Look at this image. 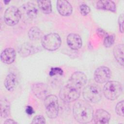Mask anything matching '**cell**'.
<instances>
[{"instance_id":"20","label":"cell","mask_w":124,"mask_h":124,"mask_svg":"<svg viewBox=\"0 0 124 124\" xmlns=\"http://www.w3.org/2000/svg\"><path fill=\"white\" fill-rule=\"evenodd\" d=\"M38 5L41 11L45 14H49L52 12V5L50 0H38Z\"/></svg>"},{"instance_id":"28","label":"cell","mask_w":124,"mask_h":124,"mask_svg":"<svg viewBox=\"0 0 124 124\" xmlns=\"http://www.w3.org/2000/svg\"><path fill=\"white\" fill-rule=\"evenodd\" d=\"M96 33H97V35L100 38H105L106 37H107L108 35V33L105 31H104V30H103L101 28H98L96 30Z\"/></svg>"},{"instance_id":"29","label":"cell","mask_w":124,"mask_h":124,"mask_svg":"<svg viewBox=\"0 0 124 124\" xmlns=\"http://www.w3.org/2000/svg\"><path fill=\"white\" fill-rule=\"evenodd\" d=\"M26 112L29 115H32L34 113V110L31 107L27 106L26 108Z\"/></svg>"},{"instance_id":"25","label":"cell","mask_w":124,"mask_h":124,"mask_svg":"<svg viewBox=\"0 0 124 124\" xmlns=\"http://www.w3.org/2000/svg\"><path fill=\"white\" fill-rule=\"evenodd\" d=\"M49 75L53 76L55 75H62L63 74L62 70L59 67H52L49 71Z\"/></svg>"},{"instance_id":"5","label":"cell","mask_w":124,"mask_h":124,"mask_svg":"<svg viewBox=\"0 0 124 124\" xmlns=\"http://www.w3.org/2000/svg\"><path fill=\"white\" fill-rule=\"evenodd\" d=\"M62 43L60 35L56 33H50L43 37L41 39L43 47L50 51H53L58 49Z\"/></svg>"},{"instance_id":"9","label":"cell","mask_w":124,"mask_h":124,"mask_svg":"<svg viewBox=\"0 0 124 124\" xmlns=\"http://www.w3.org/2000/svg\"><path fill=\"white\" fill-rule=\"evenodd\" d=\"M111 77V71L109 68L102 66L98 67L94 73V79L99 84L106 83Z\"/></svg>"},{"instance_id":"13","label":"cell","mask_w":124,"mask_h":124,"mask_svg":"<svg viewBox=\"0 0 124 124\" xmlns=\"http://www.w3.org/2000/svg\"><path fill=\"white\" fill-rule=\"evenodd\" d=\"M57 9L62 16H67L71 15L73 8L71 4L67 0H59L57 1Z\"/></svg>"},{"instance_id":"10","label":"cell","mask_w":124,"mask_h":124,"mask_svg":"<svg viewBox=\"0 0 124 124\" xmlns=\"http://www.w3.org/2000/svg\"><path fill=\"white\" fill-rule=\"evenodd\" d=\"M87 80V76L83 72L77 71L71 75L68 84L80 89L81 87L86 84Z\"/></svg>"},{"instance_id":"12","label":"cell","mask_w":124,"mask_h":124,"mask_svg":"<svg viewBox=\"0 0 124 124\" xmlns=\"http://www.w3.org/2000/svg\"><path fill=\"white\" fill-rule=\"evenodd\" d=\"M110 119V114L106 110L98 109L93 113V120L95 124H108Z\"/></svg>"},{"instance_id":"17","label":"cell","mask_w":124,"mask_h":124,"mask_svg":"<svg viewBox=\"0 0 124 124\" xmlns=\"http://www.w3.org/2000/svg\"><path fill=\"white\" fill-rule=\"evenodd\" d=\"M96 7L99 9L108 10L113 13H115L116 10L115 3L109 0H98L96 3Z\"/></svg>"},{"instance_id":"11","label":"cell","mask_w":124,"mask_h":124,"mask_svg":"<svg viewBox=\"0 0 124 124\" xmlns=\"http://www.w3.org/2000/svg\"><path fill=\"white\" fill-rule=\"evenodd\" d=\"M31 90L34 95L38 98L44 100L48 93L47 85L43 83H35L32 85Z\"/></svg>"},{"instance_id":"30","label":"cell","mask_w":124,"mask_h":124,"mask_svg":"<svg viewBox=\"0 0 124 124\" xmlns=\"http://www.w3.org/2000/svg\"><path fill=\"white\" fill-rule=\"evenodd\" d=\"M4 124H17V123L11 119H7L4 123Z\"/></svg>"},{"instance_id":"3","label":"cell","mask_w":124,"mask_h":124,"mask_svg":"<svg viewBox=\"0 0 124 124\" xmlns=\"http://www.w3.org/2000/svg\"><path fill=\"white\" fill-rule=\"evenodd\" d=\"M82 95L85 100L88 102L95 103L98 102L102 98L101 88L97 85L91 84L84 88Z\"/></svg>"},{"instance_id":"21","label":"cell","mask_w":124,"mask_h":124,"mask_svg":"<svg viewBox=\"0 0 124 124\" xmlns=\"http://www.w3.org/2000/svg\"><path fill=\"white\" fill-rule=\"evenodd\" d=\"M42 32L41 30L37 27H32L28 32L29 38L32 41L37 40L42 38Z\"/></svg>"},{"instance_id":"4","label":"cell","mask_w":124,"mask_h":124,"mask_svg":"<svg viewBox=\"0 0 124 124\" xmlns=\"http://www.w3.org/2000/svg\"><path fill=\"white\" fill-rule=\"evenodd\" d=\"M80 95V89L69 84L64 86L60 91V99L65 103H71L77 100Z\"/></svg>"},{"instance_id":"18","label":"cell","mask_w":124,"mask_h":124,"mask_svg":"<svg viewBox=\"0 0 124 124\" xmlns=\"http://www.w3.org/2000/svg\"><path fill=\"white\" fill-rule=\"evenodd\" d=\"M113 55L117 62L122 66L124 65V45H116L113 49Z\"/></svg>"},{"instance_id":"1","label":"cell","mask_w":124,"mask_h":124,"mask_svg":"<svg viewBox=\"0 0 124 124\" xmlns=\"http://www.w3.org/2000/svg\"><path fill=\"white\" fill-rule=\"evenodd\" d=\"M93 107L86 100H78L73 106L74 117L79 123L87 124L91 122L93 120Z\"/></svg>"},{"instance_id":"27","label":"cell","mask_w":124,"mask_h":124,"mask_svg":"<svg viewBox=\"0 0 124 124\" xmlns=\"http://www.w3.org/2000/svg\"><path fill=\"white\" fill-rule=\"evenodd\" d=\"M118 24L119 26V29L121 32H124V14L120 15L118 18Z\"/></svg>"},{"instance_id":"2","label":"cell","mask_w":124,"mask_h":124,"mask_svg":"<svg viewBox=\"0 0 124 124\" xmlns=\"http://www.w3.org/2000/svg\"><path fill=\"white\" fill-rule=\"evenodd\" d=\"M122 85L117 81H107L103 87L105 96L110 100L116 99L122 94Z\"/></svg>"},{"instance_id":"8","label":"cell","mask_w":124,"mask_h":124,"mask_svg":"<svg viewBox=\"0 0 124 124\" xmlns=\"http://www.w3.org/2000/svg\"><path fill=\"white\" fill-rule=\"evenodd\" d=\"M21 18L19 9L16 6H10L5 11L4 20L5 23L8 26H13L16 25Z\"/></svg>"},{"instance_id":"15","label":"cell","mask_w":124,"mask_h":124,"mask_svg":"<svg viewBox=\"0 0 124 124\" xmlns=\"http://www.w3.org/2000/svg\"><path fill=\"white\" fill-rule=\"evenodd\" d=\"M16 53L15 49L12 47H9L4 49L0 54V60L2 62L6 64L13 63L16 58Z\"/></svg>"},{"instance_id":"26","label":"cell","mask_w":124,"mask_h":124,"mask_svg":"<svg viewBox=\"0 0 124 124\" xmlns=\"http://www.w3.org/2000/svg\"><path fill=\"white\" fill-rule=\"evenodd\" d=\"M31 123L43 124L46 123V120L42 115H36L33 118Z\"/></svg>"},{"instance_id":"22","label":"cell","mask_w":124,"mask_h":124,"mask_svg":"<svg viewBox=\"0 0 124 124\" xmlns=\"http://www.w3.org/2000/svg\"><path fill=\"white\" fill-rule=\"evenodd\" d=\"M115 36L114 34L108 35L104 38V45L106 47H109L113 45L115 41Z\"/></svg>"},{"instance_id":"24","label":"cell","mask_w":124,"mask_h":124,"mask_svg":"<svg viewBox=\"0 0 124 124\" xmlns=\"http://www.w3.org/2000/svg\"><path fill=\"white\" fill-rule=\"evenodd\" d=\"M79 9H80V14L83 16H87L91 11L90 7L85 4H82L80 5L79 7Z\"/></svg>"},{"instance_id":"6","label":"cell","mask_w":124,"mask_h":124,"mask_svg":"<svg viewBox=\"0 0 124 124\" xmlns=\"http://www.w3.org/2000/svg\"><path fill=\"white\" fill-rule=\"evenodd\" d=\"M44 100L46 114L50 119L56 118L59 112V103L57 97L54 94L47 95Z\"/></svg>"},{"instance_id":"7","label":"cell","mask_w":124,"mask_h":124,"mask_svg":"<svg viewBox=\"0 0 124 124\" xmlns=\"http://www.w3.org/2000/svg\"><path fill=\"white\" fill-rule=\"evenodd\" d=\"M21 18L29 22L35 19L38 15V9L32 2H28L23 4L19 8Z\"/></svg>"},{"instance_id":"14","label":"cell","mask_w":124,"mask_h":124,"mask_svg":"<svg viewBox=\"0 0 124 124\" xmlns=\"http://www.w3.org/2000/svg\"><path fill=\"white\" fill-rule=\"evenodd\" d=\"M67 44L73 50H78L81 48L82 44L81 37L76 33H70L68 35L66 39Z\"/></svg>"},{"instance_id":"16","label":"cell","mask_w":124,"mask_h":124,"mask_svg":"<svg viewBox=\"0 0 124 124\" xmlns=\"http://www.w3.org/2000/svg\"><path fill=\"white\" fill-rule=\"evenodd\" d=\"M17 84V78L14 73H9L6 77L4 84L6 89L9 92H13Z\"/></svg>"},{"instance_id":"19","label":"cell","mask_w":124,"mask_h":124,"mask_svg":"<svg viewBox=\"0 0 124 124\" xmlns=\"http://www.w3.org/2000/svg\"><path fill=\"white\" fill-rule=\"evenodd\" d=\"M0 116L5 118L10 114V104L9 101L5 98H2L0 101Z\"/></svg>"},{"instance_id":"31","label":"cell","mask_w":124,"mask_h":124,"mask_svg":"<svg viewBox=\"0 0 124 124\" xmlns=\"http://www.w3.org/2000/svg\"><path fill=\"white\" fill-rule=\"evenodd\" d=\"M10 0H4V1H3L4 3H5V4H8V3L10 2Z\"/></svg>"},{"instance_id":"23","label":"cell","mask_w":124,"mask_h":124,"mask_svg":"<svg viewBox=\"0 0 124 124\" xmlns=\"http://www.w3.org/2000/svg\"><path fill=\"white\" fill-rule=\"evenodd\" d=\"M124 100H122L117 104L115 107V111L116 113L118 115L122 117H123L124 115Z\"/></svg>"}]
</instances>
